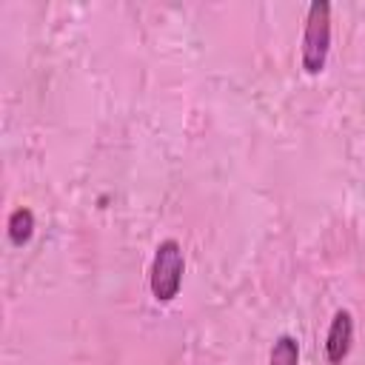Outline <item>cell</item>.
<instances>
[{
	"label": "cell",
	"mask_w": 365,
	"mask_h": 365,
	"mask_svg": "<svg viewBox=\"0 0 365 365\" xmlns=\"http://www.w3.org/2000/svg\"><path fill=\"white\" fill-rule=\"evenodd\" d=\"M331 51V3L314 0L308 6L305 31H302V68L308 74H319L328 63Z\"/></svg>",
	"instance_id": "1"
},
{
	"label": "cell",
	"mask_w": 365,
	"mask_h": 365,
	"mask_svg": "<svg viewBox=\"0 0 365 365\" xmlns=\"http://www.w3.org/2000/svg\"><path fill=\"white\" fill-rule=\"evenodd\" d=\"M182 274H185L182 245L177 240H163L151 259V274H148L151 297L157 302H171L182 288Z\"/></svg>",
	"instance_id": "2"
},
{
	"label": "cell",
	"mask_w": 365,
	"mask_h": 365,
	"mask_svg": "<svg viewBox=\"0 0 365 365\" xmlns=\"http://www.w3.org/2000/svg\"><path fill=\"white\" fill-rule=\"evenodd\" d=\"M351 342H354V317L351 311L339 308L331 319L328 336H325V356L331 365H342V359L351 354Z\"/></svg>",
	"instance_id": "3"
},
{
	"label": "cell",
	"mask_w": 365,
	"mask_h": 365,
	"mask_svg": "<svg viewBox=\"0 0 365 365\" xmlns=\"http://www.w3.org/2000/svg\"><path fill=\"white\" fill-rule=\"evenodd\" d=\"M31 234H34V214H31V208H14L11 214H9V240H11V245H26L29 240H31Z\"/></svg>",
	"instance_id": "4"
},
{
	"label": "cell",
	"mask_w": 365,
	"mask_h": 365,
	"mask_svg": "<svg viewBox=\"0 0 365 365\" xmlns=\"http://www.w3.org/2000/svg\"><path fill=\"white\" fill-rule=\"evenodd\" d=\"M268 365H299V342L291 334H279L271 345Z\"/></svg>",
	"instance_id": "5"
}]
</instances>
